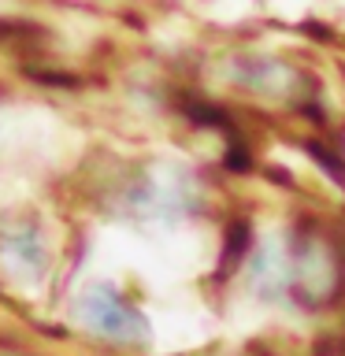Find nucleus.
Wrapping results in <instances>:
<instances>
[{
	"label": "nucleus",
	"instance_id": "obj_1",
	"mask_svg": "<svg viewBox=\"0 0 345 356\" xmlns=\"http://www.w3.org/2000/svg\"><path fill=\"white\" fill-rule=\"evenodd\" d=\"M286 286L305 305H330L345 289V238L305 222L286 252Z\"/></svg>",
	"mask_w": 345,
	"mask_h": 356
},
{
	"label": "nucleus",
	"instance_id": "obj_2",
	"mask_svg": "<svg viewBox=\"0 0 345 356\" xmlns=\"http://www.w3.org/2000/svg\"><path fill=\"white\" fill-rule=\"evenodd\" d=\"M82 319L89 323V330H97L108 341H122V345H138L149 338L145 316L130 305L127 297H119L115 289L97 286L82 297Z\"/></svg>",
	"mask_w": 345,
	"mask_h": 356
},
{
	"label": "nucleus",
	"instance_id": "obj_3",
	"mask_svg": "<svg viewBox=\"0 0 345 356\" xmlns=\"http://www.w3.org/2000/svg\"><path fill=\"white\" fill-rule=\"evenodd\" d=\"M8 249L19 252L22 264H30L33 271H41V267H45V245H41V238H38L33 230H26V234H11V238H8Z\"/></svg>",
	"mask_w": 345,
	"mask_h": 356
},
{
	"label": "nucleus",
	"instance_id": "obj_4",
	"mask_svg": "<svg viewBox=\"0 0 345 356\" xmlns=\"http://www.w3.org/2000/svg\"><path fill=\"white\" fill-rule=\"evenodd\" d=\"M308 152L316 156V160H319L323 167H327L334 182H338V186H345V160H334V156L327 152V145H323V141H308Z\"/></svg>",
	"mask_w": 345,
	"mask_h": 356
},
{
	"label": "nucleus",
	"instance_id": "obj_5",
	"mask_svg": "<svg viewBox=\"0 0 345 356\" xmlns=\"http://www.w3.org/2000/svg\"><path fill=\"white\" fill-rule=\"evenodd\" d=\"M245 245H249V227L238 222V227L230 230V252H223V271H234V264H238V256L245 252Z\"/></svg>",
	"mask_w": 345,
	"mask_h": 356
}]
</instances>
